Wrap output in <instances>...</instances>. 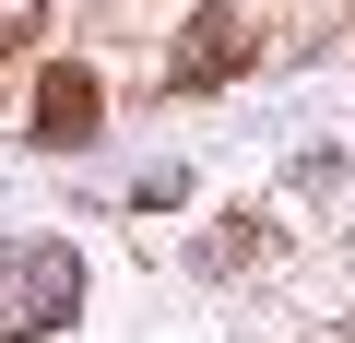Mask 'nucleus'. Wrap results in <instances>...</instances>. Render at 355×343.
I'll use <instances>...</instances> for the list:
<instances>
[{"label":"nucleus","mask_w":355,"mask_h":343,"mask_svg":"<svg viewBox=\"0 0 355 343\" xmlns=\"http://www.w3.org/2000/svg\"><path fill=\"white\" fill-rule=\"evenodd\" d=\"M36 142H95V71H48V95H36Z\"/></svg>","instance_id":"2"},{"label":"nucleus","mask_w":355,"mask_h":343,"mask_svg":"<svg viewBox=\"0 0 355 343\" xmlns=\"http://www.w3.org/2000/svg\"><path fill=\"white\" fill-rule=\"evenodd\" d=\"M36 24H48V0H0V48H24Z\"/></svg>","instance_id":"4"},{"label":"nucleus","mask_w":355,"mask_h":343,"mask_svg":"<svg viewBox=\"0 0 355 343\" xmlns=\"http://www.w3.org/2000/svg\"><path fill=\"white\" fill-rule=\"evenodd\" d=\"M71 308H83V261H71L60 237H36V249L0 261V343H36V331H60Z\"/></svg>","instance_id":"1"},{"label":"nucleus","mask_w":355,"mask_h":343,"mask_svg":"<svg viewBox=\"0 0 355 343\" xmlns=\"http://www.w3.org/2000/svg\"><path fill=\"white\" fill-rule=\"evenodd\" d=\"M237 60H249V36H237V12L214 0V12H202V48H190V83H225Z\"/></svg>","instance_id":"3"}]
</instances>
